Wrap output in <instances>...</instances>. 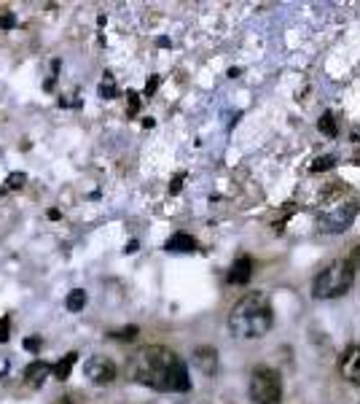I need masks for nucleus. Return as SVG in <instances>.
Wrapping results in <instances>:
<instances>
[{
	"instance_id": "7",
	"label": "nucleus",
	"mask_w": 360,
	"mask_h": 404,
	"mask_svg": "<svg viewBox=\"0 0 360 404\" xmlns=\"http://www.w3.org/2000/svg\"><path fill=\"white\" fill-rule=\"evenodd\" d=\"M339 372H342V377H347L350 383L360 386V345H350V348L342 353Z\"/></svg>"
},
{
	"instance_id": "8",
	"label": "nucleus",
	"mask_w": 360,
	"mask_h": 404,
	"mask_svg": "<svg viewBox=\"0 0 360 404\" xmlns=\"http://www.w3.org/2000/svg\"><path fill=\"white\" fill-rule=\"evenodd\" d=\"M253 278V262L247 259V256H240V259H234L231 264V270H229V275H226V281L231 283V286H245V283Z\"/></svg>"
},
{
	"instance_id": "12",
	"label": "nucleus",
	"mask_w": 360,
	"mask_h": 404,
	"mask_svg": "<svg viewBox=\"0 0 360 404\" xmlns=\"http://www.w3.org/2000/svg\"><path fill=\"white\" fill-rule=\"evenodd\" d=\"M75 358H78L75 353H65V356H62V361H57V364H54V377H57V380H68L70 369H73V364H75Z\"/></svg>"
},
{
	"instance_id": "10",
	"label": "nucleus",
	"mask_w": 360,
	"mask_h": 404,
	"mask_svg": "<svg viewBox=\"0 0 360 404\" xmlns=\"http://www.w3.org/2000/svg\"><path fill=\"white\" fill-rule=\"evenodd\" d=\"M194 356H196V364H199L202 372H207V375H213V372H215V367H218V356H215L213 348H196Z\"/></svg>"
},
{
	"instance_id": "16",
	"label": "nucleus",
	"mask_w": 360,
	"mask_h": 404,
	"mask_svg": "<svg viewBox=\"0 0 360 404\" xmlns=\"http://www.w3.org/2000/svg\"><path fill=\"white\" fill-rule=\"evenodd\" d=\"M100 95H103L105 100L116 97V87H113V78H110V76H105L103 78V84H100Z\"/></svg>"
},
{
	"instance_id": "14",
	"label": "nucleus",
	"mask_w": 360,
	"mask_h": 404,
	"mask_svg": "<svg viewBox=\"0 0 360 404\" xmlns=\"http://www.w3.org/2000/svg\"><path fill=\"white\" fill-rule=\"evenodd\" d=\"M68 310H73V313H78V310H84V305H86V291H81V288H75L73 294L68 297Z\"/></svg>"
},
{
	"instance_id": "19",
	"label": "nucleus",
	"mask_w": 360,
	"mask_h": 404,
	"mask_svg": "<svg viewBox=\"0 0 360 404\" xmlns=\"http://www.w3.org/2000/svg\"><path fill=\"white\" fill-rule=\"evenodd\" d=\"M24 183V176L22 173H14V176L6 178V186H3V192H8V189H19Z\"/></svg>"
},
{
	"instance_id": "15",
	"label": "nucleus",
	"mask_w": 360,
	"mask_h": 404,
	"mask_svg": "<svg viewBox=\"0 0 360 404\" xmlns=\"http://www.w3.org/2000/svg\"><path fill=\"white\" fill-rule=\"evenodd\" d=\"M333 165H336V159H333V157H320V159H315V162H312V167H309V170H312V173H323V170H331Z\"/></svg>"
},
{
	"instance_id": "2",
	"label": "nucleus",
	"mask_w": 360,
	"mask_h": 404,
	"mask_svg": "<svg viewBox=\"0 0 360 404\" xmlns=\"http://www.w3.org/2000/svg\"><path fill=\"white\" fill-rule=\"evenodd\" d=\"M272 323H275L272 302L261 291L245 294L229 313V329L240 340H258L272 329Z\"/></svg>"
},
{
	"instance_id": "3",
	"label": "nucleus",
	"mask_w": 360,
	"mask_h": 404,
	"mask_svg": "<svg viewBox=\"0 0 360 404\" xmlns=\"http://www.w3.org/2000/svg\"><path fill=\"white\" fill-rule=\"evenodd\" d=\"M360 205L358 197L352 189H347L342 183L331 186L323 197H320V205H317V224L323 232H344L355 221Z\"/></svg>"
},
{
	"instance_id": "13",
	"label": "nucleus",
	"mask_w": 360,
	"mask_h": 404,
	"mask_svg": "<svg viewBox=\"0 0 360 404\" xmlns=\"http://www.w3.org/2000/svg\"><path fill=\"white\" fill-rule=\"evenodd\" d=\"M317 127H320V132L328 135V138H336V135H339V122H336V116H333L331 111H326V113L320 116Z\"/></svg>"
},
{
	"instance_id": "6",
	"label": "nucleus",
	"mask_w": 360,
	"mask_h": 404,
	"mask_svg": "<svg viewBox=\"0 0 360 404\" xmlns=\"http://www.w3.org/2000/svg\"><path fill=\"white\" fill-rule=\"evenodd\" d=\"M84 372L94 386H108V383L116 377V364H113L108 356H92V358L86 361Z\"/></svg>"
},
{
	"instance_id": "17",
	"label": "nucleus",
	"mask_w": 360,
	"mask_h": 404,
	"mask_svg": "<svg viewBox=\"0 0 360 404\" xmlns=\"http://www.w3.org/2000/svg\"><path fill=\"white\" fill-rule=\"evenodd\" d=\"M113 340H124V342H129V340H135L138 337V326H127V329H121V332H110Z\"/></svg>"
},
{
	"instance_id": "4",
	"label": "nucleus",
	"mask_w": 360,
	"mask_h": 404,
	"mask_svg": "<svg viewBox=\"0 0 360 404\" xmlns=\"http://www.w3.org/2000/svg\"><path fill=\"white\" fill-rule=\"evenodd\" d=\"M355 272L358 267L350 262V259H339V262L328 264L326 270L315 278L312 283V297L317 299H336L347 294L355 283Z\"/></svg>"
},
{
	"instance_id": "20",
	"label": "nucleus",
	"mask_w": 360,
	"mask_h": 404,
	"mask_svg": "<svg viewBox=\"0 0 360 404\" xmlns=\"http://www.w3.org/2000/svg\"><path fill=\"white\" fill-rule=\"evenodd\" d=\"M38 345H41L38 340H24V348H27V351H38Z\"/></svg>"
},
{
	"instance_id": "9",
	"label": "nucleus",
	"mask_w": 360,
	"mask_h": 404,
	"mask_svg": "<svg viewBox=\"0 0 360 404\" xmlns=\"http://www.w3.org/2000/svg\"><path fill=\"white\" fill-rule=\"evenodd\" d=\"M49 375H54V367H49L46 361H33L30 367L24 369V380H27L30 386H41Z\"/></svg>"
},
{
	"instance_id": "1",
	"label": "nucleus",
	"mask_w": 360,
	"mask_h": 404,
	"mask_svg": "<svg viewBox=\"0 0 360 404\" xmlns=\"http://www.w3.org/2000/svg\"><path fill=\"white\" fill-rule=\"evenodd\" d=\"M129 375H132V380L154 388V391L180 393V391L191 388L189 369L183 364V358L164 345H148L135 353L129 361Z\"/></svg>"
},
{
	"instance_id": "5",
	"label": "nucleus",
	"mask_w": 360,
	"mask_h": 404,
	"mask_svg": "<svg viewBox=\"0 0 360 404\" xmlns=\"http://www.w3.org/2000/svg\"><path fill=\"white\" fill-rule=\"evenodd\" d=\"M250 399L256 404H277L282 399V380L272 367H256L250 375Z\"/></svg>"
},
{
	"instance_id": "18",
	"label": "nucleus",
	"mask_w": 360,
	"mask_h": 404,
	"mask_svg": "<svg viewBox=\"0 0 360 404\" xmlns=\"http://www.w3.org/2000/svg\"><path fill=\"white\" fill-rule=\"evenodd\" d=\"M8 337H11V318L3 316L0 318V342H8Z\"/></svg>"
},
{
	"instance_id": "11",
	"label": "nucleus",
	"mask_w": 360,
	"mask_h": 404,
	"mask_svg": "<svg viewBox=\"0 0 360 404\" xmlns=\"http://www.w3.org/2000/svg\"><path fill=\"white\" fill-rule=\"evenodd\" d=\"M167 251H183V253H189V251H196V240L191 237V235H183V232H178V235H172L170 240H167Z\"/></svg>"
}]
</instances>
